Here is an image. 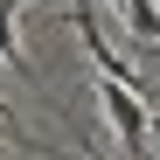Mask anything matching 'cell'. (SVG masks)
Here are the masks:
<instances>
[{
    "label": "cell",
    "mask_w": 160,
    "mask_h": 160,
    "mask_svg": "<svg viewBox=\"0 0 160 160\" xmlns=\"http://www.w3.org/2000/svg\"><path fill=\"white\" fill-rule=\"evenodd\" d=\"M98 98H104V118H112V132H118V139H125V153L132 160H146V98L139 91H125V84H104V77H98Z\"/></svg>",
    "instance_id": "obj_1"
},
{
    "label": "cell",
    "mask_w": 160,
    "mask_h": 160,
    "mask_svg": "<svg viewBox=\"0 0 160 160\" xmlns=\"http://www.w3.org/2000/svg\"><path fill=\"white\" fill-rule=\"evenodd\" d=\"M0 63H14V70L28 63V56H21V42H14V14H7V7H0Z\"/></svg>",
    "instance_id": "obj_2"
},
{
    "label": "cell",
    "mask_w": 160,
    "mask_h": 160,
    "mask_svg": "<svg viewBox=\"0 0 160 160\" xmlns=\"http://www.w3.org/2000/svg\"><path fill=\"white\" fill-rule=\"evenodd\" d=\"M0 132H7V139H28V132H21V118L7 112V98H0Z\"/></svg>",
    "instance_id": "obj_3"
},
{
    "label": "cell",
    "mask_w": 160,
    "mask_h": 160,
    "mask_svg": "<svg viewBox=\"0 0 160 160\" xmlns=\"http://www.w3.org/2000/svg\"><path fill=\"white\" fill-rule=\"evenodd\" d=\"M146 139H153V146H160V118H146Z\"/></svg>",
    "instance_id": "obj_4"
},
{
    "label": "cell",
    "mask_w": 160,
    "mask_h": 160,
    "mask_svg": "<svg viewBox=\"0 0 160 160\" xmlns=\"http://www.w3.org/2000/svg\"><path fill=\"white\" fill-rule=\"evenodd\" d=\"M84 160H104V153H98V146H84Z\"/></svg>",
    "instance_id": "obj_5"
},
{
    "label": "cell",
    "mask_w": 160,
    "mask_h": 160,
    "mask_svg": "<svg viewBox=\"0 0 160 160\" xmlns=\"http://www.w3.org/2000/svg\"><path fill=\"white\" fill-rule=\"evenodd\" d=\"M0 7H7V14H14V7H21V0H0Z\"/></svg>",
    "instance_id": "obj_6"
}]
</instances>
